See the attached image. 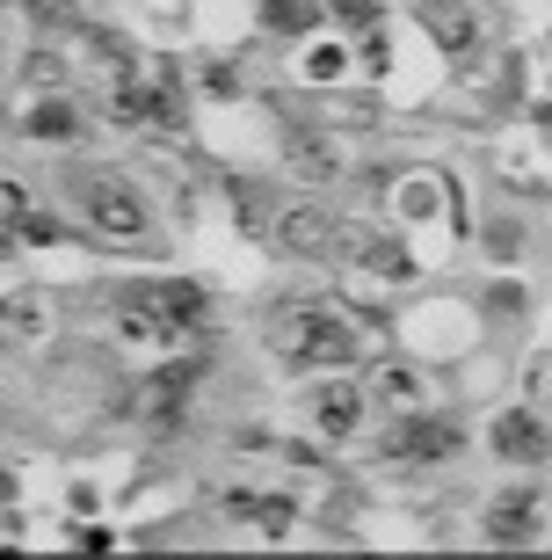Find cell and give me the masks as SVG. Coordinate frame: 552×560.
<instances>
[{"instance_id":"6da1fadb","label":"cell","mask_w":552,"mask_h":560,"mask_svg":"<svg viewBox=\"0 0 552 560\" xmlns=\"http://www.w3.org/2000/svg\"><path fill=\"white\" fill-rule=\"evenodd\" d=\"M269 342L291 357V364H349L356 357V335L320 306H284L269 313Z\"/></svg>"},{"instance_id":"7a4b0ae2","label":"cell","mask_w":552,"mask_h":560,"mask_svg":"<svg viewBox=\"0 0 552 560\" xmlns=\"http://www.w3.org/2000/svg\"><path fill=\"white\" fill-rule=\"evenodd\" d=\"M204 320V291L197 284H139L124 291V328L131 335H175V328H197Z\"/></svg>"},{"instance_id":"3957f363","label":"cell","mask_w":552,"mask_h":560,"mask_svg":"<svg viewBox=\"0 0 552 560\" xmlns=\"http://www.w3.org/2000/svg\"><path fill=\"white\" fill-rule=\"evenodd\" d=\"M458 444H466V436H458V422L430 416V408H414L408 422H392V430H386V458H392V466H422V458H450Z\"/></svg>"},{"instance_id":"277c9868","label":"cell","mask_w":552,"mask_h":560,"mask_svg":"<svg viewBox=\"0 0 552 560\" xmlns=\"http://www.w3.org/2000/svg\"><path fill=\"white\" fill-rule=\"evenodd\" d=\"M87 219H95L109 241H145V205L117 175H95V183H87Z\"/></svg>"},{"instance_id":"5b68a950","label":"cell","mask_w":552,"mask_h":560,"mask_svg":"<svg viewBox=\"0 0 552 560\" xmlns=\"http://www.w3.org/2000/svg\"><path fill=\"white\" fill-rule=\"evenodd\" d=\"M197 378H204V357H183V364H167L161 378H145L139 394H131V416H145V422H175Z\"/></svg>"},{"instance_id":"8992f818","label":"cell","mask_w":552,"mask_h":560,"mask_svg":"<svg viewBox=\"0 0 552 560\" xmlns=\"http://www.w3.org/2000/svg\"><path fill=\"white\" fill-rule=\"evenodd\" d=\"M334 219H320V211H306V205H291V211H277V241H284L291 255H334Z\"/></svg>"},{"instance_id":"52a82bcc","label":"cell","mask_w":552,"mask_h":560,"mask_svg":"<svg viewBox=\"0 0 552 560\" xmlns=\"http://www.w3.org/2000/svg\"><path fill=\"white\" fill-rule=\"evenodd\" d=\"M284 161L298 167V175H313V183H334V175H342L334 145H328V139H313L306 125H284Z\"/></svg>"},{"instance_id":"ba28073f","label":"cell","mask_w":552,"mask_h":560,"mask_svg":"<svg viewBox=\"0 0 552 560\" xmlns=\"http://www.w3.org/2000/svg\"><path fill=\"white\" fill-rule=\"evenodd\" d=\"M494 452L502 458H545V422L531 408H509V416L494 422Z\"/></svg>"},{"instance_id":"9c48e42d","label":"cell","mask_w":552,"mask_h":560,"mask_svg":"<svg viewBox=\"0 0 552 560\" xmlns=\"http://www.w3.org/2000/svg\"><path fill=\"white\" fill-rule=\"evenodd\" d=\"M538 532V495H502L488 510V539L494 546H516V539H531Z\"/></svg>"},{"instance_id":"30bf717a","label":"cell","mask_w":552,"mask_h":560,"mask_svg":"<svg viewBox=\"0 0 552 560\" xmlns=\"http://www.w3.org/2000/svg\"><path fill=\"white\" fill-rule=\"evenodd\" d=\"M356 416H364V400L349 394V386H320V394H313V422H320L328 436H349Z\"/></svg>"},{"instance_id":"8fae6325","label":"cell","mask_w":552,"mask_h":560,"mask_svg":"<svg viewBox=\"0 0 552 560\" xmlns=\"http://www.w3.org/2000/svg\"><path fill=\"white\" fill-rule=\"evenodd\" d=\"M422 22H430V37L444 44V51H472V22H466L458 0H450V8H444V0H430V15H422Z\"/></svg>"},{"instance_id":"7c38bea8","label":"cell","mask_w":552,"mask_h":560,"mask_svg":"<svg viewBox=\"0 0 552 560\" xmlns=\"http://www.w3.org/2000/svg\"><path fill=\"white\" fill-rule=\"evenodd\" d=\"M225 517H262V532H284L291 502L284 495H225Z\"/></svg>"},{"instance_id":"4fadbf2b","label":"cell","mask_w":552,"mask_h":560,"mask_svg":"<svg viewBox=\"0 0 552 560\" xmlns=\"http://www.w3.org/2000/svg\"><path fill=\"white\" fill-rule=\"evenodd\" d=\"M342 233H349V255H364L371 270H386V277H408V255H400V248H386V241H371L364 226H342Z\"/></svg>"},{"instance_id":"5bb4252c","label":"cell","mask_w":552,"mask_h":560,"mask_svg":"<svg viewBox=\"0 0 552 560\" xmlns=\"http://www.w3.org/2000/svg\"><path fill=\"white\" fill-rule=\"evenodd\" d=\"M262 22L298 37V30H313V22H320V0H262Z\"/></svg>"},{"instance_id":"9a60e30c","label":"cell","mask_w":552,"mask_h":560,"mask_svg":"<svg viewBox=\"0 0 552 560\" xmlns=\"http://www.w3.org/2000/svg\"><path fill=\"white\" fill-rule=\"evenodd\" d=\"M30 131H37V139H73L81 117H73V103H37L30 109Z\"/></svg>"},{"instance_id":"2e32d148","label":"cell","mask_w":552,"mask_h":560,"mask_svg":"<svg viewBox=\"0 0 552 560\" xmlns=\"http://www.w3.org/2000/svg\"><path fill=\"white\" fill-rule=\"evenodd\" d=\"M378 394H386V400H400L408 416H414V408H430V400H422V378H414V372H400V364H386V372H378Z\"/></svg>"},{"instance_id":"e0dca14e","label":"cell","mask_w":552,"mask_h":560,"mask_svg":"<svg viewBox=\"0 0 552 560\" xmlns=\"http://www.w3.org/2000/svg\"><path fill=\"white\" fill-rule=\"evenodd\" d=\"M328 8H334V22H356V30L378 22V0H328Z\"/></svg>"}]
</instances>
